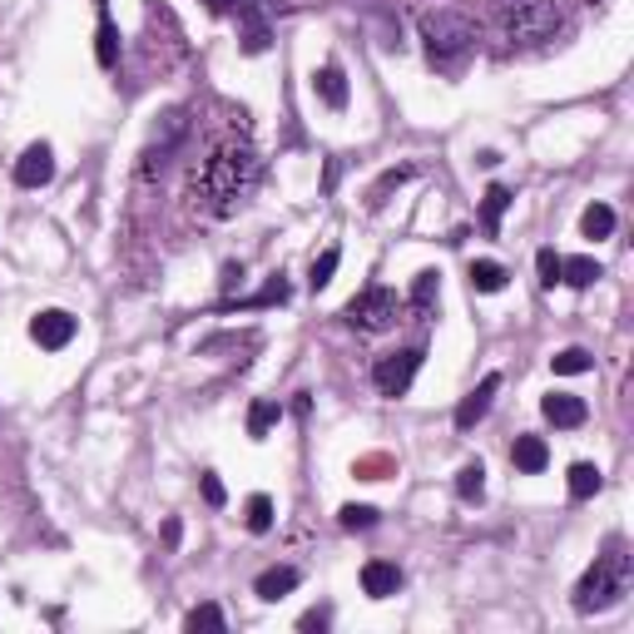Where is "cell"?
Here are the masks:
<instances>
[{
    "mask_svg": "<svg viewBox=\"0 0 634 634\" xmlns=\"http://www.w3.org/2000/svg\"><path fill=\"white\" fill-rule=\"evenodd\" d=\"M467 278H471V288H476V293H501L506 283H511V273H506L496 258H476Z\"/></svg>",
    "mask_w": 634,
    "mask_h": 634,
    "instance_id": "17",
    "label": "cell"
},
{
    "mask_svg": "<svg viewBox=\"0 0 634 634\" xmlns=\"http://www.w3.org/2000/svg\"><path fill=\"white\" fill-rule=\"evenodd\" d=\"M50 178H55V149L40 139V145H30L15 159V184H21V189H45Z\"/></svg>",
    "mask_w": 634,
    "mask_h": 634,
    "instance_id": "9",
    "label": "cell"
},
{
    "mask_svg": "<svg viewBox=\"0 0 634 634\" xmlns=\"http://www.w3.org/2000/svg\"><path fill=\"white\" fill-rule=\"evenodd\" d=\"M95 60H100L104 70H114V60H120V30H114L110 0H100V45H95Z\"/></svg>",
    "mask_w": 634,
    "mask_h": 634,
    "instance_id": "18",
    "label": "cell"
},
{
    "mask_svg": "<svg viewBox=\"0 0 634 634\" xmlns=\"http://www.w3.org/2000/svg\"><path fill=\"white\" fill-rule=\"evenodd\" d=\"M401 318V298L391 288H362L352 302L343 308V323L357 333H387Z\"/></svg>",
    "mask_w": 634,
    "mask_h": 634,
    "instance_id": "5",
    "label": "cell"
},
{
    "mask_svg": "<svg viewBox=\"0 0 634 634\" xmlns=\"http://www.w3.org/2000/svg\"><path fill=\"white\" fill-rule=\"evenodd\" d=\"M337 263H343V253H337V248H323V258H312V293L318 288H327V283H333V273H337Z\"/></svg>",
    "mask_w": 634,
    "mask_h": 634,
    "instance_id": "28",
    "label": "cell"
},
{
    "mask_svg": "<svg viewBox=\"0 0 634 634\" xmlns=\"http://www.w3.org/2000/svg\"><path fill=\"white\" fill-rule=\"evenodd\" d=\"M496 391H501V377L490 372V377L476 382V391H471V397H461V407H457V426H461V432H471L476 422H486V412H490V401H496Z\"/></svg>",
    "mask_w": 634,
    "mask_h": 634,
    "instance_id": "11",
    "label": "cell"
},
{
    "mask_svg": "<svg viewBox=\"0 0 634 634\" xmlns=\"http://www.w3.org/2000/svg\"><path fill=\"white\" fill-rule=\"evenodd\" d=\"M203 501H209V506H223V486H219V476H203Z\"/></svg>",
    "mask_w": 634,
    "mask_h": 634,
    "instance_id": "32",
    "label": "cell"
},
{
    "mask_svg": "<svg viewBox=\"0 0 634 634\" xmlns=\"http://www.w3.org/2000/svg\"><path fill=\"white\" fill-rule=\"evenodd\" d=\"M75 333H79V323L70 318L65 308H45V312H35V318H30V343L45 347V352L70 347V343H75Z\"/></svg>",
    "mask_w": 634,
    "mask_h": 634,
    "instance_id": "7",
    "label": "cell"
},
{
    "mask_svg": "<svg viewBox=\"0 0 634 634\" xmlns=\"http://www.w3.org/2000/svg\"><path fill=\"white\" fill-rule=\"evenodd\" d=\"M457 496L467 506H481L486 501V467H481V461H467V467L457 471Z\"/></svg>",
    "mask_w": 634,
    "mask_h": 634,
    "instance_id": "20",
    "label": "cell"
},
{
    "mask_svg": "<svg viewBox=\"0 0 634 634\" xmlns=\"http://www.w3.org/2000/svg\"><path fill=\"white\" fill-rule=\"evenodd\" d=\"M302 585V570H293V565H273V570H263V575L253 580V595L258 600H283V595H293Z\"/></svg>",
    "mask_w": 634,
    "mask_h": 634,
    "instance_id": "14",
    "label": "cell"
},
{
    "mask_svg": "<svg viewBox=\"0 0 634 634\" xmlns=\"http://www.w3.org/2000/svg\"><path fill=\"white\" fill-rule=\"evenodd\" d=\"M362 591H368L372 600H391V595L401 591V570L391 565V560H368V565H362Z\"/></svg>",
    "mask_w": 634,
    "mask_h": 634,
    "instance_id": "15",
    "label": "cell"
},
{
    "mask_svg": "<svg viewBox=\"0 0 634 634\" xmlns=\"http://www.w3.org/2000/svg\"><path fill=\"white\" fill-rule=\"evenodd\" d=\"M550 368H556L560 377H580V372H591V368H595V357L585 352V347H565V352L550 357Z\"/></svg>",
    "mask_w": 634,
    "mask_h": 634,
    "instance_id": "23",
    "label": "cell"
},
{
    "mask_svg": "<svg viewBox=\"0 0 634 634\" xmlns=\"http://www.w3.org/2000/svg\"><path fill=\"white\" fill-rule=\"evenodd\" d=\"M407 178H412V164H401V169H387V174H382L377 184H372V209H377V203H387V194H391V189H401V184H407Z\"/></svg>",
    "mask_w": 634,
    "mask_h": 634,
    "instance_id": "29",
    "label": "cell"
},
{
    "mask_svg": "<svg viewBox=\"0 0 634 634\" xmlns=\"http://www.w3.org/2000/svg\"><path fill=\"white\" fill-rule=\"evenodd\" d=\"M184 630H228V620H223L219 605H199V610L184 614Z\"/></svg>",
    "mask_w": 634,
    "mask_h": 634,
    "instance_id": "27",
    "label": "cell"
},
{
    "mask_svg": "<svg viewBox=\"0 0 634 634\" xmlns=\"http://www.w3.org/2000/svg\"><path fill=\"white\" fill-rule=\"evenodd\" d=\"M506 209H511V189H506V184H490L486 203H481V223H486V234H501Z\"/></svg>",
    "mask_w": 634,
    "mask_h": 634,
    "instance_id": "21",
    "label": "cell"
},
{
    "mask_svg": "<svg viewBox=\"0 0 634 634\" xmlns=\"http://www.w3.org/2000/svg\"><path fill=\"white\" fill-rule=\"evenodd\" d=\"M426 352L422 347H401V352H387L377 357V368H372V387L382 391V397H407L417 382V372H422Z\"/></svg>",
    "mask_w": 634,
    "mask_h": 634,
    "instance_id": "6",
    "label": "cell"
},
{
    "mask_svg": "<svg viewBox=\"0 0 634 634\" xmlns=\"http://www.w3.org/2000/svg\"><path fill=\"white\" fill-rule=\"evenodd\" d=\"M600 278H605V268L595 258H560V283L565 288H591Z\"/></svg>",
    "mask_w": 634,
    "mask_h": 634,
    "instance_id": "16",
    "label": "cell"
},
{
    "mask_svg": "<svg viewBox=\"0 0 634 634\" xmlns=\"http://www.w3.org/2000/svg\"><path fill=\"white\" fill-rule=\"evenodd\" d=\"M278 417H283L278 401H253V407H248V436H253V442H263L268 426L278 422Z\"/></svg>",
    "mask_w": 634,
    "mask_h": 634,
    "instance_id": "25",
    "label": "cell"
},
{
    "mask_svg": "<svg viewBox=\"0 0 634 634\" xmlns=\"http://www.w3.org/2000/svg\"><path fill=\"white\" fill-rule=\"evenodd\" d=\"M244 525H248L253 535L273 531V501H268L263 490H258V496H248V506H244Z\"/></svg>",
    "mask_w": 634,
    "mask_h": 634,
    "instance_id": "24",
    "label": "cell"
},
{
    "mask_svg": "<svg viewBox=\"0 0 634 634\" xmlns=\"http://www.w3.org/2000/svg\"><path fill=\"white\" fill-rule=\"evenodd\" d=\"M312 95L327 104V110H347V100H352V89H347V75L343 65H323L318 75H312Z\"/></svg>",
    "mask_w": 634,
    "mask_h": 634,
    "instance_id": "13",
    "label": "cell"
},
{
    "mask_svg": "<svg viewBox=\"0 0 634 634\" xmlns=\"http://www.w3.org/2000/svg\"><path fill=\"white\" fill-rule=\"evenodd\" d=\"M511 467L521 471V476H540V471L550 467V446H546V436H515V446H511Z\"/></svg>",
    "mask_w": 634,
    "mask_h": 634,
    "instance_id": "12",
    "label": "cell"
},
{
    "mask_svg": "<svg viewBox=\"0 0 634 634\" xmlns=\"http://www.w3.org/2000/svg\"><path fill=\"white\" fill-rule=\"evenodd\" d=\"M624 591H630V556H624L620 540H610V550L595 556V565L580 575L575 610L580 614H600V610H610V605H620Z\"/></svg>",
    "mask_w": 634,
    "mask_h": 634,
    "instance_id": "3",
    "label": "cell"
},
{
    "mask_svg": "<svg viewBox=\"0 0 634 634\" xmlns=\"http://www.w3.org/2000/svg\"><path fill=\"white\" fill-rule=\"evenodd\" d=\"M323 624H327V614H318V610L302 614V630H323Z\"/></svg>",
    "mask_w": 634,
    "mask_h": 634,
    "instance_id": "34",
    "label": "cell"
},
{
    "mask_svg": "<svg viewBox=\"0 0 634 634\" xmlns=\"http://www.w3.org/2000/svg\"><path fill=\"white\" fill-rule=\"evenodd\" d=\"M203 5H209V11H238V5H248V0H203Z\"/></svg>",
    "mask_w": 634,
    "mask_h": 634,
    "instance_id": "33",
    "label": "cell"
},
{
    "mask_svg": "<svg viewBox=\"0 0 634 634\" xmlns=\"http://www.w3.org/2000/svg\"><path fill=\"white\" fill-rule=\"evenodd\" d=\"M337 521H343V531H372L377 525V506H343Z\"/></svg>",
    "mask_w": 634,
    "mask_h": 634,
    "instance_id": "30",
    "label": "cell"
},
{
    "mask_svg": "<svg viewBox=\"0 0 634 634\" xmlns=\"http://www.w3.org/2000/svg\"><path fill=\"white\" fill-rule=\"evenodd\" d=\"M565 25V0H506L501 30L511 45H540Z\"/></svg>",
    "mask_w": 634,
    "mask_h": 634,
    "instance_id": "4",
    "label": "cell"
},
{
    "mask_svg": "<svg viewBox=\"0 0 634 634\" xmlns=\"http://www.w3.org/2000/svg\"><path fill=\"white\" fill-rule=\"evenodd\" d=\"M184 129H189V120H184V114L174 110V114L164 120V134H154V145H149L145 154H139V178H159V174H164V164H169V154L178 149Z\"/></svg>",
    "mask_w": 634,
    "mask_h": 634,
    "instance_id": "8",
    "label": "cell"
},
{
    "mask_svg": "<svg viewBox=\"0 0 634 634\" xmlns=\"http://www.w3.org/2000/svg\"><path fill=\"white\" fill-rule=\"evenodd\" d=\"M422 45H426L432 70L457 75V70L471 60V50H476V25H471V15H461V11H426L422 15Z\"/></svg>",
    "mask_w": 634,
    "mask_h": 634,
    "instance_id": "2",
    "label": "cell"
},
{
    "mask_svg": "<svg viewBox=\"0 0 634 634\" xmlns=\"http://www.w3.org/2000/svg\"><path fill=\"white\" fill-rule=\"evenodd\" d=\"M540 412H546V422L560 426V432H575V426L591 422V407H585V397H570V391H550V397L540 401Z\"/></svg>",
    "mask_w": 634,
    "mask_h": 634,
    "instance_id": "10",
    "label": "cell"
},
{
    "mask_svg": "<svg viewBox=\"0 0 634 634\" xmlns=\"http://www.w3.org/2000/svg\"><path fill=\"white\" fill-rule=\"evenodd\" d=\"M436 288H442V278H436L432 268H426V273H417V283H412V308H417V312H432Z\"/></svg>",
    "mask_w": 634,
    "mask_h": 634,
    "instance_id": "26",
    "label": "cell"
},
{
    "mask_svg": "<svg viewBox=\"0 0 634 634\" xmlns=\"http://www.w3.org/2000/svg\"><path fill=\"white\" fill-rule=\"evenodd\" d=\"M600 486H605V476L595 461H575V467H570V501H591Z\"/></svg>",
    "mask_w": 634,
    "mask_h": 634,
    "instance_id": "19",
    "label": "cell"
},
{
    "mask_svg": "<svg viewBox=\"0 0 634 634\" xmlns=\"http://www.w3.org/2000/svg\"><path fill=\"white\" fill-rule=\"evenodd\" d=\"M535 268H540V283H546V288H556V283H560V258H556V248H540V253H535Z\"/></svg>",
    "mask_w": 634,
    "mask_h": 634,
    "instance_id": "31",
    "label": "cell"
},
{
    "mask_svg": "<svg viewBox=\"0 0 634 634\" xmlns=\"http://www.w3.org/2000/svg\"><path fill=\"white\" fill-rule=\"evenodd\" d=\"M258 178H263V154L253 149V139H223L209 149L199 169H194V203L213 219H234L248 199H253Z\"/></svg>",
    "mask_w": 634,
    "mask_h": 634,
    "instance_id": "1",
    "label": "cell"
},
{
    "mask_svg": "<svg viewBox=\"0 0 634 634\" xmlns=\"http://www.w3.org/2000/svg\"><path fill=\"white\" fill-rule=\"evenodd\" d=\"M580 234L595 238V244H600V238H610L614 234V209H610V203H591V209L580 213Z\"/></svg>",
    "mask_w": 634,
    "mask_h": 634,
    "instance_id": "22",
    "label": "cell"
}]
</instances>
